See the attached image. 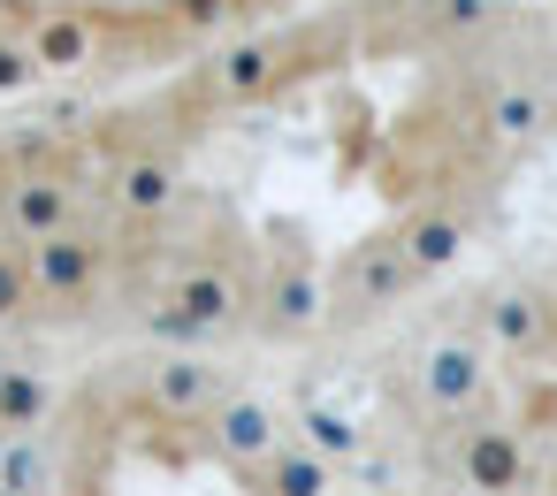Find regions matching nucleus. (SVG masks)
<instances>
[{
    "mask_svg": "<svg viewBox=\"0 0 557 496\" xmlns=\"http://www.w3.org/2000/svg\"><path fill=\"white\" fill-rule=\"evenodd\" d=\"M473 328L488 351H542L549 344V290L534 283H488L473 298Z\"/></svg>",
    "mask_w": 557,
    "mask_h": 496,
    "instance_id": "13",
    "label": "nucleus"
},
{
    "mask_svg": "<svg viewBox=\"0 0 557 496\" xmlns=\"http://www.w3.org/2000/svg\"><path fill=\"white\" fill-rule=\"evenodd\" d=\"M252 321V275L237 260H184L161 290H153V328L176 336V344H207V336H230Z\"/></svg>",
    "mask_w": 557,
    "mask_h": 496,
    "instance_id": "3",
    "label": "nucleus"
},
{
    "mask_svg": "<svg viewBox=\"0 0 557 496\" xmlns=\"http://www.w3.org/2000/svg\"><path fill=\"white\" fill-rule=\"evenodd\" d=\"M108 207H115V222H161V214H176V199H184V161H176V146H131V153H108Z\"/></svg>",
    "mask_w": 557,
    "mask_h": 496,
    "instance_id": "7",
    "label": "nucleus"
},
{
    "mask_svg": "<svg viewBox=\"0 0 557 496\" xmlns=\"http://www.w3.org/2000/svg\"><path fill=\"white\" fill-rule=\"evenodd\" d=\"M24 39H32V54H39L47 77H77V70L100 62V16L77 9V0H70V9H39L24 24Z\"/></svg>",
    "mask_w": 557,
    "mask_h": 496,
    "instance_id": "15",
    "label": "nucleus"
},
{
    "mask_svg": "<svg viewBox=\"0 0 557 496\" xmlns=\"http://www.w3.org/2000/svg\"><path fill=\"white\" fill-rule=\"evenodd\" d=\"M85 199H92V176L77 153H16L0 161V237L9 245H32V237H54L70 222H85Z\"/></svg>",
    "mask_w": 557,
    "mask_h": 496,
    "instance_id": "2",
    "label": "nucleus"
},
{
    "mask_svg": "<svg viewBox=\"0 0 557 496\" xmlns=\"http://www.w3.org/2000/svg\"><path fill=\"white\" fill-rule=\"evenodd\" d=\"M450 466H458V488L466 496H519L534 481L527 435L511 420H466L458 443H450Z\"/></svg>",
    "mask_w": 557,
    "mask_h": 496,
    "instance_id": "8",
    "label": "nucleus"
},
{
    "mask_svg": "<svg viewBox=\"0 0 557 496\" xmlns=\"http://www.w3.org/2000/svg\"><path fill=\"white\" fill-rule=\"evenodd\" d=\"M0 496H32V488H16V481H0Z\"/></svg>",
    "mask_w": 557,
    "mask_h": 496,
    "instance_id": "22",
    "label": "nucleus"
},
{
    "mask_svg": "<svg viewBox=\"0 0 557 496\" xmlns=\"http://www.w3.org/2000/svg\"><path fill=\"white\" fill-rule=\"evenodd\" d=\"M412 389H420V412H473L481 389H488V344L481 336H435L420 359H412Z\"/></svg>",
    "mask_w": 557,
    "mask_h": 496,
    "instance_id": "9",
    "label": "nucleus"
},
{
    "mask_svg": "<svg viewBox=\"0 0 557 496\" xmlns=\"http://www.w3.org/2000/svg\"><path fill=\"white\" fill-rule=\"evenodd\" d=\"M54 412V382L32 367H0V435H32Z\"/></svg>",
    "mask_w": 557,
    "mask_h": 496,
    "instance_id": "18",
    "label": "nucleus"
},
{
    "mask_svg": "<svg viewBox=\"0 0 557 496\" xmlns=\"http://www.w3.org/2000/svg\"><path fill=\"white\" fill-rule=\"evenodd\" d=\"M549 344H557V298H549Z\"/></svg>",
    "mask_w": 557,
    "mask_h": 496,
    "instance_id": "23",
    "label": "nucleus"
},
{
    "mask_svg": "<svg viewBox=\"0 0 557 496\" xmlns=\"http://www.w3.org/2000/svg\"><path fill=\"white\" fill-rule=\"evenodd\" d=\"M549 496H557V473H549Z\"/></svg>",
    "mask_w": 557,
    "mask_h": 496,
    "instance_id": "24",
    "label": "nucleus"
},
{
    "mask_svg": "<svg viewBox=\"0 0 557 496\" xmlns=\"http://www.w3.org/2000/svg\"><path fill=\"white\" fill-rule=\"evenodd\" d=\"M420 283H428V275L412 268V252L397 245V230H382V237H359V245L336 260V275H329V313H336V321H374V313L405 306Z\"/></svg>",
    "mask_w": 557,
    "mask_h": 496,
    "instance_id": "4",
    "label": "nucleus"
},
{
    "mask_svg": "<svg viewBox=\"0 0 557 496\" xmlns=\"http://www.w3.org/2000/svg\"><path fill=\"white\" fill-rule=\"evenodd\" d=\"M32 306H39V298H32V260H24V245L0 237V328L24 321Z\"/></svg>",
    "mask_w": 557,
    "mask_h": 496,
    "instance_id": "20",
    "label": "nucleus"
},
{
    "mask_svg": "<svg viewBox=\"0 0 557 496\" xmlns=\"http://www.w3.org/2000/svg\"><path fill=\"white\" fill-rule=\"evenodd\" d=\"M298 443H306V450H321L329 466H351V458L367 450L359 420H351V412H336V405H306V412H298Z\"/></svg>",
    "mask_w": 557,
    "mask_h": 496,
    "instance_id": "19",
    "label": "nucleus"
},
{
    "mask_svg": "<svg viewBox=\"0 0 557 496\" xmlns=\"http://www.w3.org/2000/svg\"><path fill=\"white\" fill-rule=\"evenodd\" d=\"M329 321V275L313 268V252H275L252 275V328L268 344H298Z\"/></svg>",
    "mask_w": 557,
    "mask_h": 496,
    "instance_id": "5",
    "label": "nucleus"
},
{
    "mask_svg": "<svg viewBox=\"0 0 557 496\" xmlns=\"http://www.w3.org/2000/svg\"><path fill=\"white\" fill-rule=\"evenodd\" d=\"M466 123H473L496 153H527V146L549 131V92H542L534 77H511V70H504V77H481Z\"/></svg>",
    "mask_w": 557,
    "mask_h": 496,
    "instance_id": "10",
    "label": "nucleus"
},
{
    "mask_svg": "<svg viewBox=\"0 0 557 496\" xmlns=\"http://www.w3.org/2000/svg\"><path fill=\"white\" fill-rule=\"evenodd\" d=\"M199 435H207V450L230 466V473H252L268 450H283L290 435H283V420H275V405H260V397H222L207 420H199Z\"/></svg>",
    "mask_w": 557,
    "mask_h": 496,
    "instance_id": "12",
    "label": "nucleus"
},
{
    "mask_svg": "<svg viewBox=\"0 0 557 496\" xmlns=\"http://www.w3.org/2000/svg\"><path fill=\"white\" fill-rule=\"evenodd\" d=\"M24 260H32V298H39V306H54V313L92 306V290L108 283V230L70 222V230H54V237H32Z\"/></svg>",
    "mask_w": 557,
    "mask_h": 496,
    "instance_id": "6",
    "label": "nucleus"
},
{
    "mask_svg": "<svg viewBox=\"0 0 557 496\" xmlns=\"http://www.w3.org/2000/svg\"><path fill=\"white\" fill-rule=\"evenodd\" d=\"M405 9H412L420 39H435V47H466V39H481V32L496 24L504 0H405Z\"/></svg>",
    "mask_w": 557,
    "mask_h": 496,
    "instance_id": "17",
    "label": "nucleus"
},
{
    "mask_svg": "<svg viewBox=\"0 0 557 496\" xmlns=\"http://www.w3.org/2000/svg\"><path fill=\"white\" fill-rule=\"evenodd\" d=\"M39 77H47V70H39L32 39H24V32H0V100H24Z\"/></svg>",
    "mask_w": 557,
    "mask_h": 496,
    "instance_id": "21",
    "label": "nucleus"
},
{
    "mask_svg": "<svg viewBox=\"0 0 557 496\" xmlns=\"http://www.w3.org/2000/svg\"><path fill=\"white\" fill-rule=\"evenodd\" d=\"M351 39H359L351 16H321V24H283V32L230 39L222 54L199 62V77H191L176 100H184V108H268V100H283L306 70L344 62Z\"/></svg>",
    "mask_w": 557,
    "mask_h": 496,
    "instance_id": "1",
    "label": "nucleus"
},
{
    "mask_svg": "<svg viewBox=\"0 0 557 496\" xmlns=\"http://www.w3.org/2000/svg\"><path fill=\"white\" fill-rule=\"evenodd\" d=\"M397 245L412 252L420 275H443V268L466 260V245H473V214H466L458 199H420V207L397 214Z\"/></svg>",
    "mask_w": 557,
    "mask_h": 496,
    "instance_id": "14",
    "label": "nucleus"
},
{
    "mask_svg": "<svg viewBox=\"0 0 557 496\" xmlns=\"http://www.w3.org/2000/svg\"><path fill=\"white\" fill-rule=\"evenodd\" d=\"M222 397H230L222 367H207V359H199L191 344L146 367V405H153L161 420H176V427H199V420H207V412H214Z\"/></svg>",
    "mask_w": 557,
    "mask_h": 496,
    "instance_id": "11",
    "label": "nucleus"
},
{
    "mask_svg": "<svg viewBox=\"0 0 557 496\" xmlns=\"http://www.w3.org/2000/svg\"><path fill=\"white\" fill-rule=\"evenodd\" d=\"M245 481H252V496H329V488H336V466H329L321 450H306V443H283V450H268Z\"/></svg>",
    "mask_w": 557,
    "mask_h": 496,
    "instance_id": "16",
    "label": "nucleus"
},
{
    "mask_svg": "<svg viewBox=\"0 0 557 496\" xmlns=\"http://www.w3.org/2000/svg\"><path fill=\"white\" fill-rule=\"evenodd\" d=\"M0 367H9V359H0Z\"/></svg>",
    "mask_w": 557,
    "mask_h": 496,
    "instance_id": "25",
    "label": "nucleus"
}]
</instances>
